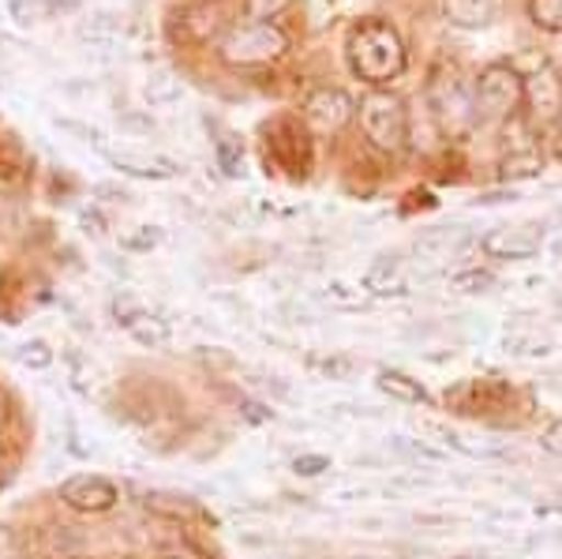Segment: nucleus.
<instances>
[{"instance_id": "f257e3e1", "label": "nucleus", "mask_w": 562, "mask_h": 559, "mask_svg": "<svg viewBox=\"0 0 562 559\" xmlns=\"http://www.w3.org/2000/svg\"><path fill=\"white\" fill-rule=\"evenodd\" d=\"M405 45L383 20H360L349 31V65L364 83H390L405 71Z\"/></svg>"}, {"instance_id": "f03ea898", "label": "nucleus", "mask_w": 562, "mask_h": 559, "mask_svg": "<svg viewBox=\"0 0 562 559\" xmlns=\"http://www.w3.org/2000/svg\"><path fill=\"white\" fill-rule=\"evenodd\" d=\"M289 42L270 20H251L237 23L229 34L222 38V57L237 68H259V65H274L278 57H285Z\"/></svg>"}, {"instance_id": "7ed1b4c3", "label": "nucleus", "mask_w": 562, "mask_h": 559, "mask_svg": "<svg viewBox=\"0 0 562 559\" xmlns=\"http://www.w3.org/2000/svg\"><path fill=\"white\" fill-rule=\"evenodd\" d=\"M360 128H364L368 143L386 155H397L409 139V113H405V102L397 94H368L360 102Z\"/></svg>"}, {"instance_id": "20e7f679", "label": "nucleus", "mask_w": 562, "mask_h": 559, "mask_svg": "<svg viewBox=\"0 0 562 559\" xmlns=\"http://www.w3.org/2000/svg\"><path fill=\"white\" fill-rule=\"evenodd\" d=\"M428 98H431V110H435V116H439V124L450 135H469L480 124L476 98L458 71H439L428 87Z\"/></svg>"}, {"instance_id": "39448f33", "label": "nucleus", "mask_w": 562, "mask_h": 559, "mask_svg": "<svg viewBox=\"0 0 562 559\" xmlns=\"http://www.w3.org/2000/svg\"><path fill=\"white\" fill-rule=\"evenodd\" d=\"M525 94V83L510 65H492L480 71L473 98H476V116L480 121H506V116L518 113Z\"/></svg>"}, {"instance_id": "423d86ee", "label": "nucleus", "mask_w": 562, "mask_h": 559, "mask_svg": "<svg viewBox=\"0 0 562 559\" xmlns=\"http://www.w3.org/2000/svg\"><path fill=\"white\" fill-rule=\"evenodd\" d=\"M543 245V225L540 222H518V225H495L480 248L492 259H529Z\"/></svg>"}, {"instance_id": "0eeeda50", "label": "nucleus", "mask_w": 562, "mask_h": 559, "mask_svg": "<svg viewBox=\"0 0 562 559\" xmlns=\"http://www.w3.org/2000/svg\"><path fill=\"white\" fill-rule=\"evenodd\" d=\"M60 500L71 511H83V515H102L116 503V484L102 473H76L60 484Z\"/></svg>"}, {"instance_id": "6e6552de", "label": "nucleus", "mask_w": 562, "mask_h": 559, "mask_svg": "<svg viewBox=\"0 0 562 559\" xmlns=\"http://www.w3.org/2000/svg\"><path fill=\"white\" fill-rule=\"evenodd\" d=\"M352 110H357V105H352V98L346 94V90H338V87L315 90V94L304 102V116H307V124H312L315 132H341L349 124Z\"/></svg>"}, {"instance_id": "1a4fd4ad", "label": "nucleus", "mask_w": 562, "mask_h": 559, "mask_svg": "<svg viewBox=\"0 0 562 559\" xmlns=\"http://www.w3.org/2000/svg\"><path fill=\"white\" fill-rule=\"evenodd\" d=\"M521 102L529 105L532 121L551 124L562 116V79L551 68H540L537 76L525 79V94Z\"/></svg>"}, {"instance_id": "9d476101", "label": "nucleus", "mask_w": 562, "mask_h": 559, "mask_svg": "<svg viewBox=\"0 0 562 559\" xmlns=\"http://www.w3.org/2000/svg\"><path fill=\"white\" fill-rule=\"evenodd\" d=\"M469 245H473V237H469L461 225H431V230H424L420 237H416V251L428 259L458 256V251H465Z\"/></svg>"}, {"instance_id": "9b49d317", "label": "nucleus", "mask_w": 562, "mask_h": 559, "mask_svg": "<svg viewBox=\"0 0 562 559\" xmlns=\"http://www.w3.org/2000/svg\"><path fill=\"white\" fill-rule=\"evenodd\" d=\"M360 290H364L368 297H405L409 293V278H405L402 264H394V259H379V264H371L364 270Z\"/></svg>"}, {"instance_id": "f8f14e48", "label": "nucleus", "mask_w": 562, "mask_h": 559, "mask_svg": "<svg viewBox=\"0 0 562 559\" xmlns=\"http://www.w3.org/2000/svg\"><path fill=\"white\" fill-rule=\"evenodd\" d=\"M105 158L113 169H121V174H128V177H143V180H166L177 174V161L161 158V155L147 158V155H113V150H109Z\"/></svg>"}, {"instance_id": "ddd939ff", "label": "nucleus", "mask_w": 562, "mask_h": 559, "mask_svg": "<svg viewBox=\"0 0 562 559\" xmlns=\"http://www.w3.org/2000/svg\"><path fill=\"white\" fill-rule=\"evenodd\" d=\"M424 428H428L431 436H439L450 450L465 455V458H510V450H506L503 444H484V439H480V444H469V436H461V432L450 428V425H435V421H428Z\"/></svg>"}, {"instance_id": "4468645a", "label": "nucleus", "mask_w": 562, "mask_h": 559, "mask_svg": "<svg viewBox=\"0 0 562 559\" xmlns=\"http://www.w3.org/2000/svg\"><path fill=\"white\" fill-rule=\"evenodd\" d=\"M143 98H147L150 110H169V105H177L180 98H184V83H180L169 68H158V71H150L147 83H143Z\"/></svg>"}, {"instance_id": "2eb2a0df", "label": "nucleus", "mask_w": 562, "mask_h": 559, "mask_svg": "<svg viewBox=\"0 0 562 559\" xmlns=\"http://www.w3.org/2000/svg\"><path fill=\"white\" fill-rule=\"evenodd\" d=\"M442 8L458 26H487L498 15V0H442Z\"/></svg>"}, {"instance_id": "dca6fc26", "label": "nucleus", "mask_w": 562, "mask_h": 559, "mask_svg": "<svg viewBox=\"0 0 562 559\" xmlns=\"http://www.w3.org/2000/svg\"><path fill=\"white\" fill-rule=\"evenodd\" d=\"M386 450L394 458H402V462H416V466H442L447 462V455H442L439 447H431L428 439H413V436H390L386 439Z\"/></svg>"}, {"instance_id": "f3484780", "label": "nucleus", "mask_w": 562, "mask_h": 559, "mask_svg": "<svg viewBox=\"0 0 562 559\" xmlns=\"http://www.w3.org/2000/svg\"><path fill=\"white\" fill-rule=\"evenodd\" d=\"M76 34H79V42H87V45H113L116 38H121V15L116 12H90L83 23L76 26Z\"/></svg>"}, {"instance_id": "a211bd4d", "label": "nucleus", "mask_w": 562, "mask_h": 559, "mask_svg": "<svg viewBox=\"0 0 562 559\" xmlns=\"http://www.w3.org/2000/svg\"><path fill=\"white\" fill-rule=\"evenodd\" d=\"M375 387H379L383 394H390L394 402H405V405L428 402V391H424V383H420V380H409L405 372H379Z\"/></svg>"}, {"instance_id": "6ab92c4d", "label": "nucleus", "mask_w": 562, "mask_h": 559, "mask_svg": "<svg viewBox=\"0 0 562 559\" xmlns=\"http://www.w3.org/2000/svg\"><path fill=\"white\" fill-rule=\"evenodd\" d=\"M147 511H154V515H161V518H192L199 515V507H195V500H188V495H180V492H147Z\"/></svg>"}, {"instance_id": "aec40b11", "label": "nucleus", "mask_w": 562, "mask_h": 559, "mask_svg": "<svg viewBox=\"0 0 562 559\" xmlns=\"http://www.w3.org/2000/svg\"><path fill=\"white\" fill-rule=\"evenodd\" d=\"M278 150V158L285 161L289 169H304L307 166V143L304 135H296L293 124H278V139H270Z\"/></svg>"}, {"instance_id": "412c9836", "label": "nucleus", "mask_w": 562, "mask_h": 559, "mask_svg": "<svg viewBox=\"0 0 562 559\" xmlns=\"http://www.w3.org/2000/svg\"><path fill=\"white\" fill-rule=\"evenodd\" d=\"M543 158H540V147L537 143H518V147H510V155L503 158V177H532L540 174Z\"/></svg>"}, {"instance_id": "4be33fe9", "label": "nucleus", "mask_w": 562, "mask_h": 559, "mask_svg": "<svg viewBox=\"0 0 562 559\" xmlns=\"http://www.w3.org/2000/svg\"><path fill=\"white\" fill-rule=\"evenodd\" d=\"M551 349H555V342L540 335V331H514V335H506V354L514 357H551Z\"/></svg>"}, {"instance_id": "5701e85b", "label": "nucleus", "mask_w": 562, "mask_h": 559, "mask_svg": "<svg viewBox=\"0 0 562 559\" xmlns=\"http://www.w3.org/2000/svg\"><path fill=\"white\" fill-rule=\"evenodd\" d=\"M323 301L330 304V309H341V312L368 309V293L357 290V286H349V282H326L323 286Z\"/></svg>"}, {"instance_id": "b1692460", "label": "nucleus", "mask_w": 562, "mask_h": 559, "mask_svg": "<svg viewBox=\"0 0 562 559\" xmlns=\"http://www.w3.org/2000/svg\"><path fill=\"white\" fill-rule=\"evenodd\" d=\"M492 286H495V275L480 267H465L450 275V290H458V293H487Z\"/></svg>"}, {"instance_id": "393cba45", "label": "nucleus", "mask_w": 562, "mask_h": 559, "mask_svg": "<svg viewBox=\"0 0 562 559\" xmlns=\"http://www.w3.org/2000/svg\"><path fill=\"white\" fill-rule=\"evenodd\" d=\"M128 335L139 342V346H147V349H161L169 342V327L161 320H154V315H143L139 323H132L128 327Z\"/></svg>"}, {"instance_id": "a878e982", "label": "nucleus", "mask_w": 562, "mask_h": 559, "mask_svg": "<svg viewBox=\"0 0 562 559\" xmlns=\"http://www.w3.org/2000/svg\"><path fill=\"white\" fill-rule=\"evenodd\" d=\"M158 245H161V230H158V225H132L128 233H121V248L135 251V256H143V251H154Z\"/></svg>"}, {"instance_id": "bb28decb", "label": "nucleus", "mask_w": 562, "mask_h": 559, "mask_svg": "<svg viewBox=\"0 0 562 559\" xmlns=\"http://www.w3.org/2000/svg\"><path fill=\"white\" fill-rule=\"evenodd\" d=\"M4 8L20 26H34V23L49 20V4H45V0H4Z\"/></svg>"}, {"instance_id": "cd10ccee", "label": "nucleus", "mask_w": 562, "mask_h": 559, "mask_svg": "<svg viewBox=\"0 0 562 559\" xmlns=\"http://www.w3.org/2000/svg\"><path fill=\"white\" fill-rule=\"evenodd\" d=\"M143 315H150V312H147V304H143L135 293H116L113 297V320L121 323L124 331H128L132 323H139Z\"/></svg>"}, {"instance_id": "c85d7f7f", "label": "nucleus", "mask_w": 562, "mask_h": 559, "mask_svg": "<svg viewBox=\"0 0 562 559\" xmlns=\"http://www.w3.org/2000/svg\"><path fill=\"white\" fill-rule=\"evenodd\" d=\"M15 360L26 368H34V372H42V368L53 365V349H49V342L34 338V342H23V346L15 349Z\"/></svg>"}, {"instance_id": "c756f323", "label": "nucleus", "mask_w": 562, "mask_h": 559, "mask_svg": "<svg viewBox=\"0 0 562 559\" xmlns=\"http://www.w3.org/2000/svg\"><path fill=\"white\" fill-rule=\"evenodd\" d=\"M532 20L543 31H562V0H532Z\"/></svg>"}, {"instance_id": "7c9ffc66", "label": "nucleus", "mask_w": 562, "mask_h": 559, "mask_svg": "<svg viewBox=\"0 0 562 559\" xmlns=\"http://www.w3.org/2000/svg\"><path fill=\"white\" fill-rule=\"evenodd\" d=\"M315 372H323L326 380H352V376H357V360L352 357H323V360H315Z\"/></svg>"}, {"instance_id": "2f4dec72", "label": "nucleus", "mask_w": 562, "mask_h": 559, "mask_svg": "<svg viewBox=\"0 0 562 559\" xmlns=\"http://www.w3.org/2000/svg\"><path fill=\"white\" fill-rule=\"evenodd\" d=\"M330 470V458L326 455H296L293 458V473L296 477H319Z\"/></svg>"}, {"instance_id": "473e14b6", "label": "nucleus", "mask_w": 562, "mask_h": 559, "mask_svg": "<svg viewBox=\"0 0 562 559\" xmlns=\"http://www.w3.org/2000/svg\"><path fill=\"white\" fill-rule=\"evenodd\" d=\"M371 489L368 484H334L330 492H326V500H334V503H360V500H368Z\"/></svg>"}, {"instance_id": "72a5a7b5", "label": "nucleus", "mask_w": 562, "mask_h": 559, "mask_svg": "<svg viewBox=\"0 0 562 559\" xmlns=\"http://www.w3.org/2000/svg\"><path fill=\"white\" fill-rule=\"evenodd\" d=\"M116 121H121V128L132 132V135H150L154 132V121H150L147 113H139V110H124L121 116H116Z\"/></svg>"}, {"instance_id": "f704fd0d", "label": "nucleus", "mask_w": 562, "mask_h": 559, "mask_svg": "<svg viewBox=\"0 0 562 559\" xmlns=\"http://www.w3.org/2000/svg\"><path fill=\"white\" fill-rule=\"evenodd\" d=\"M79 225H83L90 237H105V219H102V211H83V214H79Z\"/></svg>"}, {"instance_id": "c9c22d12", "label": "nucleus", "mask_w": 562, "mask_h": 559, "mask_svg": "<svg viewBox=\"0 0 562 559\" xmlns=\"http://www.w3.org/2000/svg\"><path fill=\"white\" fill-rule=\"evenodd\" d=\"M285 4H289V0H251V12H256L259 20H270V15L281 12Z\"/></svg>"}, {"instance_id": "e433bc0d", "label": "nucleus", "mask_w": 562, "mask_h": 559, "mask_svg": "<svg viewBox=\"0 0 562 559\" xmlns=\"http://www.w3.org/2000/svg\"><path fill=\"white\" fill-rule=\"evenodd\" d=\"M57 128L76 132V135H83V139H98L94 128H87V124H79V121H68V116H57Z\"/></svg>"}, {"instance_id": "4c0bfd02", "label": "nucleus", "mask_w": 562, "mask_h": 559, "mask_svg": "<svg viewBox=\"0 0 562 559\" xmlns=\"http://www.w3.org/2000/svg\"><path fill=\"white\" fill-rule=\"evenodd\" d=\"M244 413H248V421H270V417H274V410H267V405H259V402H244Z\"/></svg>"}, {"instance_id": "58836bf2", "label": "nucleus", "mask_w": 562, "mask_h": 559, "mask_svg": "<svg viewBox=\"0 0 562 559\" xmlns=\"http://www.w3.org/2000/svg\"><path fill=\"white\" fill-rule=\"evenodd\" d=\"M8 548H12V534H8V529H4V526H0V556H4V552H8Z\"/></svg>"}, {"instance_id": "ea45409f", "label": "nucleus", "mask_w": 562, "mask_h": 559, "mask_svg": "<svg viewBox=\"0 0 562 559\" xmlns=\"http://www.w3.org/2000/svg\"><path fill=\"white\" fill-rule=\"evenodd\" d=\"M4 417H8V405H4V394H0V428H4Z\"/></svg>"}, {"instance_id": "a19ab883", "label": "nucleus", "mask_w": 562, "mask_h": 559, "mask_svg": "<svg viewBox=\"0 0 562 559\" xmlns=\"http://www.w3.org/2000/svg\"><path fill=\"white\" fill-rule=\"evenodd\" d=\"M555 251H559V259H562V241H559V245H555Z\"/></svg>"}, {"instance_id": "79ce46f5", "label": "nucleus", "mask_w": 562, "mask_h": 559, "mask_svg": "<svg viewBox=\"0 0 562 559\" xmlns=\"http://www.w3.org/2000/svg\"><path fill=\"white\" fill-rule=\"evenodd\" d=\"M0 87H4V71H0Z\"/></svg>"}, {"instance_id": "37998d69", "label": "nucleus", "mask_w": 562, "mask_h": 559, "mask_svg": "<svg viewBox=\"0 0 562 559\" xmlns=\"http://www.w3.org/2000/svg\"><path fill=\"white\" fill-rule=\"evenodd\" d=\"M458 559H469V556H458Z\"/></svg>"}]
</instances>
